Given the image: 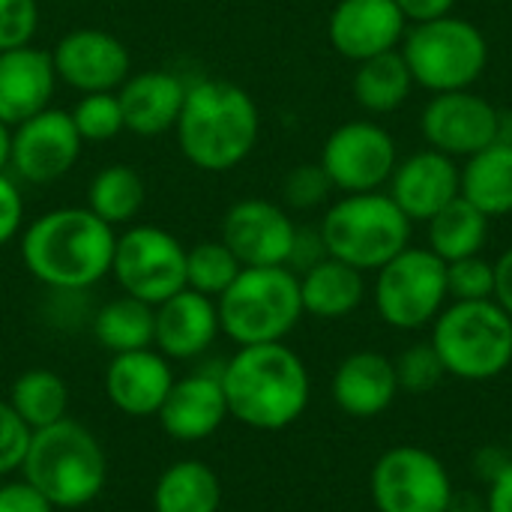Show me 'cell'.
Returning a JSON list of instances; mask_svg holds the SVG:
<instances>
[{
    "label": "cell",
    "mask_w": 512,
    "mask_h": 512,
    "mask_svg": "<svg viewBox=\"0 0 512 512\" xmlns=\"http://www.w3.org/2000/svg\"><path fill=\"white\" fill-rule=\"evenodd\" d=\"M39 27L36 0H0V51L30 45Z\"/></svg>",
    "instance_id": "f35d334b"
},
{
    "label": "cell",
    "mask_w": 512,
    "mask_h": 512,
    "mask_svg": "<svg viewBox=\"0 0 512 512\" xmlns=\"http://www.w3.org/2000/svg\"><path fill=\"white\" fill-rule=\"evenodd\" d=\"M300 300L303 312L312 318H348L366 300V279L357 267L327 255L324 261L300 273Z\"/></svg>",
    "instance_id": "d4e9b609"
},
{
    "label": "cell",
    "mask_w": 512,
    "mask_h": 512,
    "mask_svg": "<svg viewBox=\"0 0 512 512\" xmlns=\"http://www.w3.org/2000/svg\"><path fill=\"white\" fill-rule=\"evenodd\" d=\"M486 512H512V465L489 486Z\"/></svg>",
    "instance_id": "bcb514c9"
},
{
    "label": "cell",
    "mask_w": 512,
    "mask_h": 512,
    "mask_svg": "<svg viewBox=\"0 0 512 512\" xmlns=\"http://www.w3.org/2000/svg\"><path fill=\"white\" fill-rule=\"evenodd\" d=\"M512 465L510 447H498V444H486L474 453V474L477 480L489 489L507 468Z\"/></svg>",
    "instance_id": "7bdbcfd3"
},
{
    "label": "cell",
    "mask_w": 512,
    "mask_h": 512,
    "mask_svg": "<svg viewBox=\"0 0 512 512\" xmlns=\"http://www.w3.org/2000/svg\"><path fill=\"white\" fill-rule=\"evenodd\" d=\"M510 453H512V435H510Z\"/></svg>",
    "instance_id": "681fc988"
},
{
    "label": "cell",
    "mask_w": 512,
    "mask_h": 512,
    "mask_svg": "<svg viewBox=\"0 0 512 512\" xmlns=\"http://www.w3.org/2000/svg\"><path fill=\"white\" fill-rule=\"evenodd\" d=\"M369 489L378 512H447L456 492L444 462L411 444L393 447L375 462Z\"/></svg>",
    "instance_id": "8fae6325"
},
{
    "label": "cell",
    "mask_w": 512,
    "mask_h": 512,
    "mask_svg": "<svg viewBox=\"0 0 512 512\" xmlns=\"http://www.w3.org/2000/svg\"><path fill=\"white\" fill-rule=\"evenodd\" d=\"M297 222L282 204L267 198L234 201L222 216L219 240L243 267H288Z\"/></svg>",
    "instance_id": "2e32d148"
},
{
    "label": "cell",
    "mask_w": 512,
    "mask_h": 512,
    "mask_svg": "<svg viewBox=\"0 0 512 512\" xmlns=\"http://www.w3.org/2000/svg\"><path fill=\"white\" fill-rule=\"evenodd\" d=\"M450 300H492L495 297V264L483 255L459 258L447 264Z\"/></svg>",
    "instance_id": "d590c367"
},
{
    "label": "cell",
    "mask_w": 512,
    "mask_h": 512,
    "mask_svg": "<svg viewBox=\"0 0 512 512\" xmlns=\"http://www.w3.org/2000/svg\"><path fill=\"white\" fill-rule=\"evenodd\" d=\"M396 363V378H399V390L408 393H429L444 381V363L438 357V351L432 348V342H414L408 345Z\"/></svg>",
    "instance_id": "e575fe53"
},
{
    "label": "cell",
    "mask_w": 512,
    "mask_h": 512,
    "mask_svg": "<svg viewBox=\"0 0 512 512\" xmlns=\"http://www.w3.org/2000/svg\"><path fill=\"white\" fill-rule=\"evenodd\" d=\"M420 129L432 150L468 159L498 141L501 108L474 90L435 93L420 114Z\"/></svg>",
    "instance_id": "5bb4252c"
},
{
    "label": "cell",
    "mask_w": 512,
    "mask_h": 512,
    "mask_svg": "<svg viewBox=\"0 0 512 512\" xmlns=\"http://www.w3.org/2000/svg\"><path fill=\"white\" fill-rule=\"evenodd\" d=\"M387 195L411 222H429L462 195V168L453 156L426 147L396 165Z\"/></svg>",
    "instance_id": "ac0fdd59"
},
{
    "label": "cell",
    "mask_w": 512,
    "mask_h": 512,
    "mask_svg": "<svg viewBox=\"0 0 512 512\" xmlns=\"http://www.w3.org/2000/svg\"><path fill=\"white\" fill-rule=\"evenodd\" d=\"M351 87H354L357 105L366 108L369 114H393L396 108L408 102L414 90V78L402 51L396 48V51L357 63Z\"/></svg>",
    "instance_id": "83f0119b"
},
{
    "label": "cell",
    "mask_w": 512,
    "mask_h": 512,
    "mask_svg": "<svg viewBox=\"0 0 512 512\" xmlns=\"http://www.w3.org/2000/svg\"><path fill=\"white\" fill-rule=\"evenodd\" d=\"M228 414L258 432H282L309 408L312 381L297 351L285 342L246 345L219 369Z\"/></svg>",
    "instance_id": "7a4b0ae2"
},
{
    "label": "cell",
    "mask_w": 512,
    "mask_h": 512,
    "mask_svg": "<svg viewBox=\"0 0 512 512\" xmlns=\"http://www.w3.org/2000/svg\"><path fill=\"white\" fill-rule=\"evenodd\" d=\"M69 114H72V123L84 144L111 141L120 132H126L117 90L114 93H81V99L75 102V108Z\"/></svg>",
    "instance_id": "836d02e7"
},
{
    "label": "cell",
    "mask_w": 512,
    "mask_h": 512,
    "mask_svg": "<svg viewBox=\"0 0 512 512\" xmlns=\"http://www.w3.org/2000/svg\"><path fill=\"white\" fill-rule=\"evenodd\" d=\"M330 393L339 411H345L348 417H378L399 396L396 363L378 351H354L336 366Z\"/></svg>",
    "instance_id": "cb8c5ba5"
},
{
    "label": "cell",
    "mask_w": 512,
    "mask_h": 512,
    "mask_svg": "<svg viewBox=\"0 0 512 512\" xmlns=\"http://www.w3.org/2000/svg\"><path fill=\"white\" fill-rule=\"evenodd\" d=\"M147 201V183L132 165H105L87 183V210L111 228L132 225Z\"/></svg>",
    "instance_id": "f1b7e54d"
},
{
    "label": "cell",
    "mask_w": 512,
    "mask_h": 512,
    "mask_svg": "<svg viewBox=\"0 0 512 512\" xmlns=\"http://www.w3.org/2000/svg\"><path fill=\"white\" fill-rule=\"evenodd\" d=\"M324 258H327V246H324L321 228L297 225L294 246H291V258H288V270H294L300 276V273H306L309 267H315Z\"/></svg>",
    "instance_id": "60d3db41"
},
{
    "label": "cell",
    "mask_w": 512,
    "mask_h": 512,
    "mask_svg": "<svg viewBox=\"0 0 512 512\" xmlns=\"http://www.w3.org/2000/svg\"><path fill=\"white\" fill-rule=\"evenodd\" d=\"M219 327V309L216 300L183 288L162 300L156 306V324H153V348L165 354L168 360H195L201 357L216 336Z\"/></svg>",
    "instance_id": "44dd1931"
},
{
    "label": "cell",
    "mask_w": 512,
    "mask_h": 512,
    "mask_svg": "<svg viewBox=\"0 0 512 512\" xmlns=\"http://www.w3.org/2000/svg\"><path fill=\"white\" fill-rule=\"evenodd\" d=\"M0 512H54V507L21 477L0 486Z\"/></svg>",
    "instance_id": "b9f144b4"
},
{
    "label": "cell",
    "mask_w": 512,
    "mask_h": 512,
    "mask_svg": "<svg viewBox=\"0 0 512 512\" xmlns=\"http://www.w3.org/2000/svg\"><path fill=\"white\" fill-rule=\"evenodd\" d=\"M375 309L393 330H423L447 306V264L426 246H408L375 270Z\"/></svg>",
    "instance_id": "9c48e42d"
},
{
    "label": "cell",
    "mask_w": 512,
    "mask_h": 512,
    "mask_svg": "<svg viewBox=\"0 0 512 512\" xmlns=\"http://www.w3.org/2000/svg\"><path fill=\"white\" fill-rule=\"evenodd\" d=\"M117 99L123 108L126 132L141 138H156L177 126L186 99V84L180 75L168 69H144V72H132L120 84Z\"/></svg>",
    "instance_id": "603a6c76"
},
{
    "label": "cell",
    "mask_w": 512,
    "mask_h": 512,
    "mask_svg": "<svg viewBox=\"0 0 512 512\" xmlns=\"http://www.w3.org/2000/svg\"><path fill=\"white\" fill-rule=\"evenodd\" d=\"M228 417L231 414L219 372H192L186 378H177L156 414L162 432L183 444L216 435Z\"/></svg>",
    "instance_id": "ffe728a7"
},
{
    "label": "cell",
    "mask_w": 512,
    "mask_h": 512,
    "mask_svg": "<svg viewBox=\"0 0 512 512\" xmlns=\"http://www.w3.org/2000/svg\"><path fill=\"white\" fill-rule=\"evenodd\" d=\"M405 30L408 21L393 0H339L327 21L330 45L354 63L396 51Z\"/></svg>",
    "instance_id": "e0dca14e"
},
{
    "label": "cell",
    "mask_w": 512,
    "mask_h": 512,
    "mask_svg": "<svg viewBox=\"0 0 512 512\" xmlns=\"http://www.w3.org/2000/svg\"><path fill=\"white\" fill-rule=\"evenodd\" d=\"M432 348L444 372L483 384L512 363V318L495 300H453L432 321Z\"/></svg>",
    "instance_id": "5b68a950"
},
{
    "label": "cell",
    "mask_w": 512,
    "mask_h": 512,
    "mask_svg": "<svg viewBox=\"0 0 512 512\" xmlns=\"http://www.w3.org/2000/svg\"><path fill=\"white\" fill-rule=\"evenodd\" d=\"M216 309L222 333L237 348L285 342L306 315L300 276L288 267H243Z\"/></svg>",
    "instance_id": "8992f818"
},
{
    "label": "cell",
    "mask_w": 512,
    "mask_h": 512,
    "mask_svg": "<svg viewBox=\"0 0 512 512\" xmlns=\"http://www.w3.org/2000/svg\"><path fill=\"white\" fill-rule=\"evenodd\" d=\"M411 219L387 192L342 195L321 219V237L330 258H339L360 273L381 270L411 246Z\"/></svg>",
    "instance_id": "52a82bcc"
},
{
    "label": "cell",
    "mask_w": 512,
    "mask_h": 512,
    "mask_svg": "<svg viewBox=\"0 0 512 512\" xmlns=\"http://www.w3.org/2000/svg\"><path fill=\"white\" fill-rule=\"evenodd\" d=\"M174 135L189 165L222 174L252 156L261 135V111L240 84L201 78L186 84Z\"/></svg>",
    "instance_id": "3957f363"
},
{
    "label": "cell",
    "mask_w": 512,
    "mask_h": 512,
    "mask_svg": "<svg viewBox=\"0 0 512 512\" xmlns=\"http://www.w3.org/2000/svg\"><path fill=\"white\" fill-rule=\"evenodd\" d=\"M489 222L492 219L486 213H480L471 201H465L459 195L456 201H450L441 213H435L426 222L429 225V249L444 264L480 255L489 240Z\"/></svg>",
    "instance_id": "f546056e"
},
{
    "label": "cell",
    "mask_w": 512,
    "mask_h": 512,
    "mask_svg": "<svg viewBox=\"0 0 512 512\" xmlns=\"http://www.w3.org/2000/svg\"><path fill=\"white\" fill-rule=\"evenodd\" d=\"M24 231V195L18 183L3 171L0 174V246L15 240Z\"/></svg>",
    "instance_id": "ab89813d"
},
{
    "label": "cell",
    "mask_w": 512,
    "mask_h": 512,
    "mask_svg": "<svg viewBox=\"0 0 512 512\" xmlns=\"http://www.w3.org/2000/svg\"><path fill=\"white\" fill-rule=\"evenodd\" d=\"M81 135L72 114L63 108H45L30 120L12 126L9 168L30 186H45L66 177L81 156Z\"/></svg>",
    "instance_id": "4fadbf2b"
},
{
    "label": "cell",
    "mask_w": 512,
    "mask_h": 512,
    "mask_svg": "<svg viewBox=\"0 0 512 512\" xmlns=\"http://www.w3.org/2000/svg\"><path fill=\"white\" fill-rule=\"evenodd\" d=\"M512 318V246L495 261V297H492Z\"/></svg>",
    "instance_id": "f6af8a7d"
},
{
    "label": "cell",
    "mask_w": 512,
    "mask_h": 512,
    "mask_svg": "<svg viewBox=\"0 0 512 512\" xmlns=\"http://www.w3.org/2000/svg\"><path fill=\"white\" fill-rule=\"evenodd\" d=\"M57 81L78 93H114L132 75L129 48L108 30L75 27L51 48Z\"/></svg>",
    "instance_id": "9a60e30c"
},
{
    "label": "cell",
    "mask_w": 512,
    "mask_h": 512,
    "mask_svg": "<svg viewBox=\"0 0 512 512\" xmlns=\"http://www.w3.org/2000/svg\"><path fill=\"white\" fill-rule=\"evenodd\" d=\"M330 192H333V183L327 171L321 168V162H303L291 168L288 177L282 180V201L291 210H315L330 198Z\"/></svg>",
    "instance_id": "8d00e7d4"
},
{
    "label": "cell",
    "mask_w": 512,
    "mask_h": 512,
    "mask_svg": "<svg viewBox=\"0 0 512 512\" xmlns=\"http://www.w3.org/2000/svg\"><path fill=\"white\" fill-rule=\"evenodd\" d=\"M174 381L171 360L156 348L111 354L105 369V396L126 417H156Z\"/></svg>",
    "instance_id": "d6986e66"
},
{
    "label": "cell",
    "mask_w": 512,
    "mask_h": 512,
    "mask_svg": "<svg viewBox=\"0 0 512 512\" xmlns=\"http://www.w3.org/2000/svg\"><path fill=\"white\" fill-rule=\"evenodd\" d=\"M321 168L327 171L333 189L354 192H378L390 183L399 150L396 138L372 120H348L336 126L321 147Z\"/></svg>",
    "instance_id": "7c38bea8"
},
{
    "label": "cell",
    "mask_w": 512,
    "mask_h": 512,
    "mask_svg": "<svg viewBox=\"0 0 512 512\" xmlns=\"http://www.w3.org/2000/svg\"><path fill=\"white\" fill-rule=\"evenodd\" d=\"M153 324H156V306L120 294L99 306L93 318V336L108 354H126V351L153 348Z\"/></svg>",
    "instance_id": "4dcf8cb0"
},
{
    "label": "cell",
    "mask_w": 512,
    "mask_h": 512,
    "mask_svg": "<svg viewBox=\"0 0 512 512\" xmlns=\"http://www.w3.org/2000/svg\"><path fill=\"white\" fill-rule=\"evenodd\" d=\"M111 276L123 294L159 306L186 288V246L159 225H129L117 234Z\"/></svg>",
    "instance_id": "30bf717a"
},
{
    "label": "cell",
    "mask_w": 512,
    "mask_h": 512,
    "mask_svg": "<svg viewBox=\"0 0 512 512\" xmlns=\"http://www.w3.org/2000/svg\"><path fill=\"white\" fill-rule=\"evenodd\" d=\"M447 512H486V501L471 495V492L468 495L465 492H453Z\"/></svg>",
    "instance_id": "7dc6e473"
},
{
    "label": "cell",
    "mask_w": 512,
    "mask_h": 512,
    "mask_svg": "<svg viewBox=\"0 0 512 512\" xmlns=\"http://www.w3.org/2000/svg\"><path fill=\"white\" fill-rule=\"evenodd\" d=\"M57 72L51 51L30 45L0 51V120L18 126L51 108Z\"/></svg>",
    "instance_id": "7402d4cb"
},
{
    "label": "cell",
    "mask_w": 512,
    "mask_h": 512,
    "mask_svg": "<svg viewBox=\"0 0 512 512\" xmlns=\"http://www.w3.org/2000/svg\"><path fill=\"white\" fill-rule=\"evenodd\" d=\"M243 264L222 240H201L186 249V288L219 300L240 276Z\"/></svg>",
    "instance_id": "d6a6232c"
},
{
    "label": "cell",
    "mask_w": 512,
    "mask_h": 512,
    "mask_svg": "<svg viewBox=\"0 0 512 512\" xmlns=\"http://www.w3.org/2000/svg\"><path fill=\"white\" fill-rule=\"evenodd\" d=\"M117 231L87 207H57L21 231L27 273L60 294H78L111 276Z\"/></svg>",
    "instance_id": "6da1fadb"
},
{
    "label": "cell",
    "mask_w": 512,
    "mask_h": 512,
    "mask_svg": "<svg viewBox=\"0 0 512 512\" xmlns=\"http://www.w3.org/2000/svg\"><path fill=\"white\" fill-rule=\"evenodd\" d=\"M9 156H12V126L0 120V174L9 168Z\"/></svg>",
    "instance_id": "c3c4849f"
},
{
    "label": "cell",
    "mask_w": 512,
    "mask_h": 512,
    "mask_svg": "<svg viewBox=\"0 0 512 512\" xmlns=\"http://www.w3.org/2000/svg\"><path fill=\"white\" fill-rule=\"evenodd\" d=\"M393 3L399 6L408 24H423V21L453 15V6H456V0H393Z\"/></svg>",
    "instance_id": "ee69618b"
},
{
    "label": "cell",
    "mask_w": 512,
    "mask_h": 512,
    "mask_svg": "<svg viewBox=\"0 0 512 512\" xmlns=\"http://www.w3.org/2000/svg\"><path fill=\"white\" fill-rule=\"evenodd\" d=\"M462 198L489 219L512 213V144L495 141L462 165Z\"/></svg>",
    "instance_id": "484cf974"
},
{
    "label": "cell",
    "mask_w": 512,
    "mask_h": 512,
    "mask_svg": "<svg viewBox=\"0 0 512 512\" xmlns=\"http://www.w3.org/2000/svg\"><path fill=\"white\" fill-rule=\"evenodd\" d=\"M12 411L27 423L30 432L54 426L69 417V387L51 369H27L21 372L12 387L9 399Z\"/></svg>",
    "instance_id": "1f68e13d"
},
{
    "label": "cell",
    "mask_w": 512,
    "mask_h": 512,
    "mask_svg": "<svg viewBox=\"0 0 512 512\" xmlns=\"http://www.w3.org/2000/svg\"><path fill=\"white\" fill-rule=\"evenodd\" d=\"M33 432L27 423L12 411L9 402H0V480L21 471Z\"/></svg>",
    "instance_id": "74e56055"
},
{
    "label": "cell",
    "mask_w": 512,
    "mask_h": 512,
    "mask_svg": "<svg viewBox=\"0 0 512 512\" xmlns=\"http://www.w3.org/2000/svg\"><path fill=\"white\" fill-rule=\"evenodd\" d=\"M21 477L54 510H81L102 495L108 483V456L87 426L66 417L33 432Z\"/></svg>",
    "instance_id": "277c9868"
},
{
    "label": "cell",
    "mask_w": 512,
    "mask_h": 512,
    "mask_svg": "<svg viewBox=\"0 0 512 512\" xmlns=\"http://www.w3.org/2000/svg\"><path fill=\"white\" fill-rule=\"evenodd\" d=\"M399 51L414 84L429 93L471 90L489 66L486 33L456 15L408 24Z\"/></svg>",
    "instance_id": "ba28073f"
},
{
    "label": "cell",
    "mask_w": 512,
    "mask_h": 512,
    "mask_svg": "<svg viewBox=\"0 0 512 512\" xmlns=\"http://www.w3.org/2000/svg\"><path fill=\"white\" fill-rule=\"evenodd\" d=\"M222 480L201 459L168 465L153 486V512H219Z\"/></svg>",
    "instance_id": "4316f807"
}]
</instances>
